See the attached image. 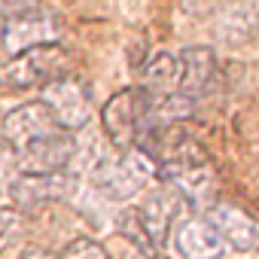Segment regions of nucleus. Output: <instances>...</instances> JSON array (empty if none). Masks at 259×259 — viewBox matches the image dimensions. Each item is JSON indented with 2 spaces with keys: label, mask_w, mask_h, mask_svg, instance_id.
Masks as SVG:
<instances>
[{
  "label": "nucleus",
  "mask_w": 259,
  "mask_h": 259,
  "mask_svg": "<svg viewBox=\"0 0 259 259\" xmlns=\"http://www.w3.org/2000/svg\"><path fill=\"white\" fill-rule=\"evenodd\" d=\"M256 247H259V241H256Z\"/></svg>",
  "instance_id": "obj_22"
},
{
  "label": "nucleus",
  "mask_w": 259,
  "mask_h": 259,
  "mask_svg": "<svg viewBox=\"0 0 259 259\" xmlns=\"http://www.w3.org/2000/svg\"><path fill=\"white\" fill-rule=\"evenodd\" d=\"M25 217L19 207H0V250H7L19 235H22Z\"/></svg>",
  "instance_id": "obj_16"
},
{
  "label": "nucleus",
  "mask_w": 259,
  "mask_h": 259,
  "mask_svg": "<svg viewBox=\"0 0 259 259\" xmlns=\"http://www.w3.org/2000/svg\"><path fill=\"white\" fill-rule=\"evenodd\" d=\"M180 92L189 98H201L210 92L220 64H217V52L210 46H186L180 55Z\"/></svg>",
  "instance_id": "obj_12"
},
{
  "label": "nucleus",
  "mask_w": 259,
  "mask_h": 259,
  "mask_svg": "<svg viewBox=\"0 0 259 259\" xmlns=\"http://www.w3.org/2000/svg\"><path fill=\"white\" fill-rule=\"evenodd\" d=\"M256 31H259V13L247 0H232L213 16V37L229 49L247 46L256 37Z\"/></svg>",
  "instance_id": "obj_11"
},
{
  "label": "nucleus",
  "mask_w": 259,
  "mask_h": 259,
  "mask_svg": "<svg viewBox=\"0 0 259 259\" xmlns=\"http://www.w3.org/2000/svg\"><path fill=\"white\" fill-rule=\"evenodd\" d=\"M40 7V0H0V19H13Z\"/></svg>",
  "instance_id": "obj_19"
},
{
  "label": "nucleus",
  "mask_w": 259,
  "mask_h": 259,
  "mask_svg": "<svg viewBox=\"0 0 259 259\" xmlns=\"http://www.w3.org/2000/svg\"><path fill=\"white\" fill-rule=\"evenodd\" d=\"M119 235L125 241H132V247H138L141 253H156V247H153V241H150V235L144 229V220L138 213V207L119 213Z\"/></svg>",
  "instance_id": "obj_15"
},
{
  "label": "nucleus",
  "mask_w": 259,
  "mask_h": 259,
  "mask_svg": "<svg viewBox=\"0 0 259 259\" xmlns=\"http://www.w3.org/2000/svg\"><path fill=\"white\" fill-rule=\"evenodd\" d=\"M19 171H22V168H19V153L4 141V144H0V192H4V189L16 180Z\"/></svg>",
  "instance_id": "obj_18"
},
{
  "label": "nucleus",
  "mask_w": 259,
  "mask_h": 259,
  "mask_svg": "<svg viewBox=\"0 0 259 259\" xmlns=\"http://www.w3.org/2000/svg\"><path fill=\"white\" fill-rule=\"evenodd\" d=\"M61 40V22L52 13H43L40 7L13 19H4L0 28V46L7 55L25 52L31 46H43V43H58Z\"/></svg>",
  "instance_id": "obj_6"
},
{
  "label": "nucleus",
  "mask_w": 259,
  "mask_h": 259,
  "mask_svg": "<svg viewBox=\"0 0 259 259\" xmlns=\"http://www.w3.org/2000/svg\"><path fill=\"white\" fill-rule=\"evenodd\" d=\"M67 64H70V58L58 43L31 46L25 52L10 55L7 61H0V89L22 92V89L46 85L55 76L67 73Z\"/></svg>",
  "instance_id": "obj_2"
},
{
  "label": "nucleus",
  "mask_w": 259,
  "mask_h": 259,
  "mask_svg": "<svg viewBox=\"0 0 259 259\" xmlns=\"http://www.w3.org/2000/svg\"><path fill=\"white\" fill-rule=\"evenodd\" d=\"M22 259H58V253H52V250H46V247H28V250L22 253Z\"/></svg>",
  "instance_id": "obj_20"
},
{
  "label": "nucleus",
  "mask_w": 259,
  "mask_h": 259,
  "mask_svg": "<svg viewBox=\"0 0 259 259\" xmlns=\"http://www.w3.org/2000/svg\"><path fill=\"white\" fill-rule=\"evenodd\" d=\"M40 101L52 110L58 125L67 128V132H79L92 119V95H89V85L79 76H70V73L55 76L52 82L43 85Z\"/></svg>",
  "instance_id": "obj_4"
},
{
  "label": "nucleus",
  "mask_w": 259,
  "mask_h": 259,
  "mask_svg": "<svg viewBox=\"0 0 259 259\" xmlns=\"http://www.w3.org/2000/svg\"><path fill=\"white\" fill-rule=\"evenodd\" d=\"M207 223L223 235L226 247L238 250V253H250L256 250V241H259V229L253 223V217L235 204H226V201H217L210 210H207Z\"/></svg>",
  "instance_id": "obj_10"
},
{
  "label": "nucleus",
  "mask_w": 259,
  "mask_h": 259,
  "mask_svg": "<svg viewBox=\"0 0 259 259\" xmlns=\"http://www.w3.org/2000/svg\"><path fill=\"white\" fill-rule=\"evenodd\" d=\"M58 259H110V256L95 238H76L58 253Z\"/></svg>",
  "instance_id": "obj_17"
},
{
  "label": "nucleus",
  "mask_w": 259,
  "mask_h": 259,
  "mask_svg": "<svg viewBox=\"0 0 259 259\" xmlns=\"http://www.w3.org/2000/svg\"><path fill=\"white\" fill-rule=\"evenodd\" d=\"M150 107V92L144 85H132V89H122L116 92L104 110H101V125L110 138V144L122 153V150H132L138 144L141 135V122L147 116Z\"/></svg>",
  "instance_id": "obj_3"
},
{
  "label": "nucleus",
  "mask_w": 259,
  "mask_h": 259,
  "mask_svg": "<svg viewBox=\"0 0 259 259\" xmlns=\"http://www.w3.org/2000/svg\"><path fill=\"white\" fill-rule=\"evenodd\" d=\"M177 85H180V58L168 49L156 52L144 67V89L156 98V95L177 92Z\"/></svg>",
  "instance_id": "obj_14"
},
{
  "label": "nucleus",
  "mask_w": 259,
  "mask_h": 259,
  "mask_svg": "<svg viewBox=\"0 0 259 259\" xmlns=\"http://www.w3.org/2000/svg\"><path fill=\"white\" fill-rule=\"evenodd\" d=\"M159 174L156 162L141 150V147H132V150H122V156L116 159H101L95 168H92V180L95 186L113 198V201H122V198H135L138 192H144L153 177Z\"/></svg>",
  "instance_id": "obj_1"
},
{
  "label": "nucleus",
  "mask_w": 259,
  "mask_h": 259,
  "mask_svg": "<svg viewBox=\"0 0 259 259\" xmlns=\"http://www.w3.org/2000/svg\"><path fill=\"white\" fill-rule=\"evenodd\" d=\"M58 119L52 116V110L43 104V101H31V104H22L16 110H10L4 116V122H0V132H4V141L22 153L25 147H31L34 141L58 132Z\"/></svg>",
  "instance_id": "obj_7"
},
{
  "label": "nucleus",
  "mask_w": 259,
  "mask_h": 259,
  "mask_svg": "<svg viewBox=\"0 0 259 259\" xmlns=\"http://www.w3.org/2000/svg\"><path fill=\"white\" fill-rule=\"evenodd\" d=\"M177 207H180V189L177 186H162V189H153L144 204L138 207L141 220H144V229L153 241V247H165L168 241V229L177 217Z\"/></svg>",
  "instance_id": "obj_13"
},
{
  "label": "nucleus",
  "mask_w": 259,
  "mask_h": 259,
  "mask_svg": "<svg viewBox=\"0 0 259 259\" xmlns=\"http://www.w3.org/2000/svg\"><path fill=\"white\" fill-rule=\"evenodd\" d=\"M13 207L22 213L40 210L52 201H64L73 195V177L67 171H49V174H34V171H19L16 180L7 186Z\"/></svg>",
  "instance_id": "obj_5"
},
{
  "label": "nucleus",
  "mask_w": 259,
  "mask_h": 259,
  "mask_svg": "<svg viewBox=\"0 0 259 259\" xmlns=\"http://www.w3.org/2000/svg\"><path fill=\"white\" fill-rule=\"evenodd\" d=\"M174 247L183 259H220L226 253L223 235L207 223V217H186L177 223Z\"/></svg>",
  "instance_id": "obj_9"
},
{
  "label": "nucleus",
  "mask_w": 259,
  "mask_h": 259,
  "mask_svg": "<svg viewBox=\"0 0 259 259\" xmlns=\"http://www.w3.org/2000/svg\"><path fill=\"white\" fill-rule=\"evenodd\" d=\"M156 259H165V256H156Z\"/></svg>",
  "instance_id": "obj_21"
},
{
  "label": "nucleus",
  "mask_w": 259,
  "mask_h": 259,
  "mask_svg": "<svg viewBox=\"0 0 259 259\" xmlns=\"http://www.w3.org/2000/svg\"><path fill=\"white\" fill-rule=\"evenodd\" d=\"M76 156V141L73 132L58 128V132L34 141L31 147H25L19 153V168L22 171H34V174H49V171H67V165Z\"/></svg>",
  "instance_id": "obj_8"
}]
</instances>
